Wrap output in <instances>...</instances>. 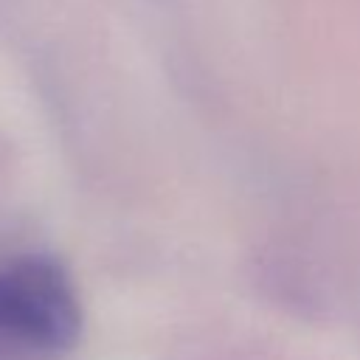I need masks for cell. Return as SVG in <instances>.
<instances>
[{"label":"cell","mask_w":360,"mask_h":360,"mask_svg":"<svg viewBox=\"0 0 360 360\" xmlns=\"http://www.w3.org/2000/svg\"><path fill=\"white\" fill-rule=\"evenodd\" d=\"M82 329L76 281L56 256L22 253L0 264V360H65Z\"/></svg>","instance_id":"6da1fadb"}]
</instances>
